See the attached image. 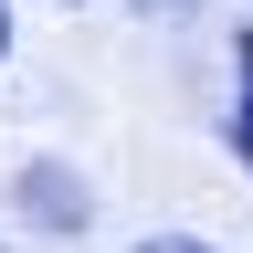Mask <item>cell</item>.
I'll return each instance as SVG.
<instances>
[{"mask_svg": "<svg viewBox=\"0 0 253 253\" xmlns=\"http://www.w3.org/2000/svg\"><path fill=\"white\" fill-rule=\"evenodd\" d=\"M21 211L42 232H84V179L74 169H21Z\"/></svg>", "mask_w": 253, "mask_h": 253, "instance_id": "cell-1", "label": "cell"}, {"mask_svg": "<svg viewBox=\"0 0 253 253\" xmlns=\"http://www.w3.org/2000/svg\"><path fill=\"white\" fill-rule=\"evenodd\" d=\"M232 74H243V95H232V158L253 169V32L232 42Z\"/></svg>", "mask_w": 253, "mask_h": 253, "instance_id": "cell-2", "label": "cell"}, {"mask_svg": "<svg viewBox=\"0 0 253 253\" xmlns=\"http://www.w3.org/2000/svg\"><path fill=\"white\" fill-rule=\"evenodd\" d=\"M137 253H221V243H201V232H148Z\"/></svg>", "mask_w": 253, "mask_h": 253, "instance_id": "cell-3", "label": "cell"}, {"mask_svg": "<svg viewBox=\"0 0 253 253\" xmlns=\"http://www.w3.org/2000/svg\"><path fill=\"white\" fill-rule=\"evenodd\" d=\"M137 11H201V0H137Z\"/></svg>", "mask_w": 253, "mask_h": 253, "instance_id": "cell-4", "label": "cell"}, {"mask_svg": "<svg viewBox=\"0 0 253 253\" xmlns=\"http://www.w3.org/2000/svg\"><path fill=\"white\" fill-rule=\"evenodd\" d=\"M0 53H11V11H0Z\"/></svg>", "mask_w": 253, "mask_h": 253, "instance_id": "cell-5", "label": "cell"}]
</instances>
